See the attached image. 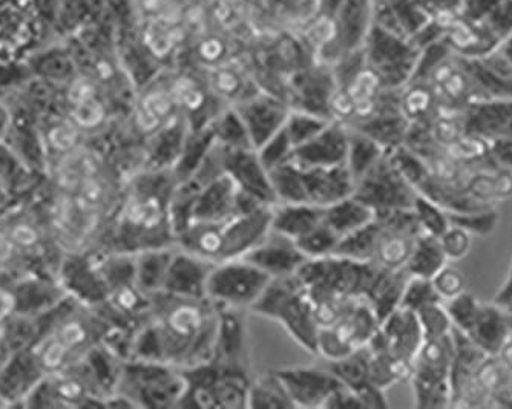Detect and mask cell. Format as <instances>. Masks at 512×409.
<instances>
[{"mask_svg": "<svg viewBox=\"0 0 512 409\" xmlns=\"http://www.w3.org/2000/svg\"><path fill=\"white\" fill-rule=\"evenodd\" d=\"M148 322L154 330L161 360L189 368L212 360L217 342L218 308L209 299L155 295Z\"/></svg>", "mask_w": 512, "mask_h": 409, "instance_id": "cell-1", "label": "cell"}, {"mask_svg": "<svg viewBox=\"0 0 512 409\" xmlns=\"http://www.w3.org/2000/svg\"><path fill=\"white\" fill-rule=\"evenodd\" d=\"M272 207L247 210L220 223H191L175 236V246L212 264L243 258L269 233Z\"/></svg>", "mask_w": 512, "mask_h": 409, "instance_id": "cell-2", "label": "cell"}, {"mask_svg": "<svg viewBox=\"0 0 512 409\" xmlns=\"http://www.w3.org/2000/svg\"><path fill=\"white\" fill-rule=\"evenodd\" d=\"M178 180L172 171L148 169L137 180L123 209L126 227L135 233L134 253L175 246L171 204Z\"/></svg>", "mask_w": 512, "mask_h": 409, "instance_id": "cell-3", "label": "cell"}, {"mask_svg": "<svg viewBox=\"0 0 512 409\" xmlns=\"http://www.w3.org/2000/svg\"><path fill=\"white\" fill-rule=\"evenodd\" d=\"M250 311L278 322L302 350L312 354L318 351L321 328L316 321L312 299L298 273L270 279Z\"/></svg>", "mask_w": 512, "mask_h": 409, "instance_id": "cell-4", "label": "cell"}, {"mask_svg": "<svg viewBox=\"0 0 512 409\" xmlns=\"http://www.w3.org/2000/svg\"><path fill=\"white\" fill-rule=\"evenodd\" d=\"M181 371L186 390L178 408H247L249 370L209 360Z\"/></svg>", "mask_w": 512, "mask_h": 409, "instance_id": "cell-5", "label": "cell"}, {"mask_svg": "<svg viewBox=\"0 0 512 409\" xmlns=\"http://www.w3.org/2000/svg\"><path fill=\"white\" fill-rule=\"evenodd\" d=\"M453 356V333L445 338L425 339L414 357L410 379L416 408H450Z\"/></svg>", "mask_w": 512, "mask_h": 409, "instance_id": "cell-6", "label": "cell"}, {"mask_svg": "<svg viewBox=\"0 0 512 409\" xmlns=\"http://www.w3.org/2000/svg\"><path fill=\"white\" fill-rule=\"evenodd\" d=\"M379 327L381 319L367 299L356 298L332 325L319 330L316 356L329 362L355 353L373 341Z\"/></svg>", "mask_w": 512, "mask_h": 409, "instance_id": "cell-7", "label": "cell"}, {"mask_svg": "<svg viewBox=\"0 0 512 409\" xmlns=\"http://www.w3.org/2000/svg\"><path fill=\"white\" fill-rule=\"evenodd\" d=\"M128 377L129 391L123 397L140 408H178L186 390L181 368L163 360L135 359Z\"/></svg>", "mask_w": 512, "mask_h": 409, "instance_id": "cell-8", "label": "cell"}, {"mask_svg": "<svg viewBox=\"0 0 512 409\" xmlns=\"http://www.w3.org/2000/svg\"><path fill=\"white\" fill-rule=\"evenodd\" d=\"M270 279L244 258L218 262L209 276L206 298L218 307L252 310Z\"/></svg>", "mask_w": 512, "mask_h": 409, "instance_id": "cell-9", "label": "cell"}, {"mask_svg": "<svg viewBox=\"0 0 512 409\" xmlns=\"http://www.w3.org/2000/svg\"><path fill=\"white\" fill-rule=\"evenodd\" d=\"M54 30L43 0H0V53H17Z\"/></svg>", "mask_w": 512, "mask_h": 409, "instance_id": "cell-10", "label": "cell"}, {"mask_svg": "<svg viewBox=\"0 0 512 409\" xmlns=\"http://www.w3.org/2000/svg\"><path fill=\"white\" fill-rule=\"evenodd\" d=\"M353 195L376 213H382L411 209L417 192L399 174L387 154L356 181Z\"/></svg>", "mask_w": 512, "mask_h": 409, "instance_id": "cell-11", "label": "cell"}, {"mask_svg": "<svg viewBox=\"0 0 512 409\" xmlns=\"http://www.w3.org/2000/svg\"><path fill=\"white\" fill-rule=\"evenodd\" d=\"M376 223L378 241L371 262L382 269H405L417 236L422 233L413 210L376 213Z\"/></svg>", "mask_w": 512, "mask_h": 409, "instance_id": "cell-12", "label": "cell"}, {"mask_svg": "<svg viewBox=\"0 0 512 409\" xmlns=\"http://www.w3.org/2000/svg\"><path fill=\"white\" fill-rule=\"evenodd\" d=\"M260 206L263 204L246 197L234 180L226 172L221 171L201 184L192 204L189 224L220 223Z\"/></svg>", "mask_w": 512, "mask_h": 409, "instance_id": "cell-13", "label": "cell"}, {"mask_svg": "<svg viewBox=\"0 0 512 409\" xmlns=\"http://www.w3.org/2000/svg\"><path fill=\"white\" fill-rule=\"evenodd\" d=\"M275 371L283 380L295 408H325V403L342 385L325 364L279 368Z\"/></svg>", "mask_w": 512, "mask_h": 409, "instance_id": "cell-14", "label": "cell"}, {"mask_svg": "<svg viewBox=\"0 0 512 409\" xmlns=\"http://www.w3.org/2000/svg\"><path fill=\"white\" fill-rule=\"evenodd\" d=\"M465 132L485 141L488 151L512 144V99L477 100L463 111Z\"/></svg>", "mask_w": 512, "mask_h": 409, "instance_id": "cell-15", "label": "cell"}, {"mask_svg": "<svg viewBox=\"0 0 512 409\" xmlns=\"http://www.w3.org/2000/svg\"><path fill=\"white\" fill-rule=\"evenodd\" d=\"M223 169L246 197L263 206H275L276 198L270 174L256 149H223Z\"/></svg>", "mask_w": 512, "mask_h": 409, "instance_id": "cell-16", "label": "cell"}, {"mask_svg": "<svg viewBox=\"0 0 512 409\" xmlns=\"http://www.w3.org/2000/svg\"><path fill=\"white\" fill-rule=\"evenodd\" d=\"M424 333L414 311L398 308L382 319L381 327L370 344L387 351L396 359L413 364L417 351L424 344Z\"/></svg>", "mask_w": 512, "mask_h": 409, "instance_id": "cell-17", "label": "cell"}, {"mask_svg": "<svg viewBox=\"0 0 512 409\" xmlns=\"http://www.w3.org/2000/svg\"><path fill=\"white\" fill-rule=\"evenodd\" d=\"M215 264L175 246L163 292L184 299L206 298L207 282Z\"/></svg>", "mask_w": 512, "mask_h": 409, "instance_id": "cell-18", "label": "cell"}, {"mask_svg": "<svg viewBox=\"0 0 512 409\" xmlns=\"http://www.w3.org/2000/svg\"><path fill=\"white\" fill-rule=\"evenodd\" d=\"M243 258L270 278L298 273L307 261L295 239L287 238L272 229Z\"/></svg>", "mask_w": 512, "mask_h": 409, "instance_id": "cell-19", "label": "cell"}, {"mask_svg": "<svg viewBox=\"0 0 512 409\" xmlns=\"http://www.w3.org/2000/svg\"><path fill=\"white\" fill-rule=\"evenodd\" d=\"M217 342L212 360L249 370L246 315L241 308L218 307Z\"/></svg>", "mask_w": 512, "mask_h": 409, "instance_id": "cell-20", "label": "cell"}, {"mask_svg": "<svg viewBox=\"0 0 512 409\" xmlns=\"http://www.w3.org/2000/svg\"><path fill=\"white\" fill-rule=\"evenodd\" d=\"M347 126L332 122L315 138L295 149L292 161L302 169L341 166L347 160Z\"/></svg>", "mask_w": 512, "mask_h": 409, "instance_id": "cell-21", "label": "cell"}, {"mask_svg": "<svg viewBox=\"0 0 512 409\" xmlns=\"http://www.w3.org/2000/svg\"><path fill=\"white\" fill-rule=\"evenodd\" d=\"M302 180L306 187L307 201L316 206H330L352 197L355 192V180L345 164L302 169Z\"/></svg>", "mask_w": 512, "mask_h": 409, "instance_id": "cell-22", "label": "cell"}, {"mask_svg": "<svg viewBox=\"0 0 512 409\" xmlns=\"http://www.w3.org/2000/svg\"><path fill=\"white\" fill-rule=\"evenodd\" d=\"M511 334L508 311L493 301L482 302L479 315L467 336L486 356H499Z\"/></svg>", "mask_w": 512, "mask_h": 409, "instance_id": "cell-23", "label": "cell"}, {"mask_svg": "<svg viewBox=\"0 0 512 409\" xmlns=\"http://www.w3.org/2000/svg\"><path fill=\"white\" fill-rule=\"evenodd\" d=\"M189 129L191 126L186 122V118L178 115L168 125L163 126L160 131L149 137L148 148H146L148 169L172 171L180 158L181 151H183Z\"/></svg>", "mask_w": 512, "mask_h": 409, "instance_id": "cell-24", "label": "cell"}, {"mask_svg": "<svg viewBox=\"0 0 512 409\" xmlns=\"http://www.w3.org/2000/svg\"><path fill=\"white\" fill-rule=\"evenodd\" d=\"M324 209L312 203H276L270 229L298 241L324 223Z\"/></svg>", "mask_w": 512, "mask_h": 409, "instance_id": "cell-25", "label": "cell"}, {"mask_svg": "<svg viewBox=\"0 0 512 409\" xmlns=\"http://www.w3.org/2000/svg\"><path fill=\"white\" fill-rule=\"evenodd\" d=\"M410 273L405 269H382L379 267L375 279L368 287L364 299L376 311L379 319H385L394 310L401 308L402 296Z\"/></svg>", "mask_w": 512, "mask_h": 409, "instance_id": "cell-26", "label": "cell"}, {"mask_svg": "<svg viewBox=\"0 0 512 409\" xmlns=\"http://www.w3.org/2000/svg\"><path fill=\"white\" fill-rule=\"evenodd\" d=\"M174 250L175 246L155 247V249L134 253L135 285L145 295L154 298L155 295L163 292Z\"/></svg>", "mask_w": 512, "mask_h": 409, "instance_id": "cell-27", "label": "cell"}, {"mask_svg": "<svg viewBox=\"0 0 512 409\" xmlns=\"http://www.w3.org/2000/svg\"><path fill=\"white\" fill-rule=\"evenodd\" d=\"M375 216V210L352 195V197L344 198L338 203L325 207L324 224L330 227L342 241L370 224L375 220Z\"/></svg>", "mask_w": 512, "mask_h": 409, "instance_id": "cell-28", "label": "cell"}, {"mask_svg": "<svg viewBox=\"0 0 512 409\" xmlns=\"http://www.w3.org/2000/svg\"><path fill=\"white\" fill-rule=\"evenodd\" d=\"M352 129L368 135L376 143L381 144L385 151L391 152L407 143L410 123L401 111H387L378 112Z\"/></svg>", "mask_w": 512, "mask_h": 409, "instance_id": "cell-29", "label": "cell"}, {"mask_svg": "<svg viewBox=\"0 0 512 409\" xmlns=\"http://www.w3.org/2000/svg\"><path fill=\"white\" fill-rule=\"evenodd\" d=\"M247 408H295L283 380L275 370L252 376L247 396Z\"/></svg>", "mask_w": 512, "mask_h": 409, "instance_id": "cell-30", "label": "cell"}, {"mask_svg": "<svg viewBox=\"0 0 512 409\" xmlns=\"http://www.w3.org/2000/svg\"><path fill=\"white\" fill-rule=\"evenodd\" d=\"M240 115L255 149L260 148L264 141L281 131L289 117L284 109L263 105L247 106Z\"/></svg>", "mask_w": 512, "mask_h": 409, "instance_id": "cell-31", "label": "cell"}, {"mask_svg": "<svg viewBox=\"0 0 512 409\" xmlns=\"http://www.w3.org/2000/svg\"><path fill=\"white\" fill-rule=\"evenodd\" d=\"M348 131H350V134H348L345 166H347L356 183L359 178L364 177L370 171L371 167L376 166L388 152L368 135L352 128H348Z\"/></svg>", "mask_w": 512, "mask_h": 409, "instance_id": "cell-32", "label": "cell"}, {"mask_svg": "<svg viewBox=\"0 0 512 409\" xmlns=\"http://www.w3.org/2000/svg\"><path fill=\"white\" fill-rule=\"evenodd\" d=\"M447 262L448 259L440 246L439 238L421 233L417 236L405 270L410 273V276L431 279Z\"/></svg>", "mask_w": 512, "mask_h": 409, "instance_id": "cell-33", "label": "cell"}, {"mask_svg": "<svg viewBox=\"0 0 512 409\" xmlns=\"http://www.w3.org/2000/svg\"><path fill=\"white\" fill-rule=\"evenodd\" d=\"M269 174L276 203H309L302 180V169L298 164L289 161L283 166L276 167Z\"/></svg>", "mask_w": 512, "mask_h": 409, "instance_id": "cell-34", "label": "cell"}, {"mask_svg": "<svg viewBox=\"0 0 512 409\" xmlns=\"http://www.w3.org/2000/svg\"><path fill=\"white\" fill-rule=\"evenodd\" d=\"M440 105L430 85H417L405 92L401 99V112L410 125L430 122Z\"/></svg>", "mask_w": 512, "mask_h": 409, "instance_id": "cell-35", "label": "cell"}, {"mask_svg": "<svg viewBox=\"0 0 512 409\" xmlns=\"http://www.w3.org/2000/svg\"><path fill=\"white\" fill-rule=\"evenodd\" d=\"M325 365L345 387L355 388L362 383L371 382L368 345L341 359L329 360Z\"/></svg>", "mask_w": 512, "mask_h": 409, "instance_id": "cell-36", "label": "cell"}, {"mask_svg": "<svg viewBox=\"0 0 512 409\" xmlns=\"http://www.w3.org/2000/svg\"><path fill=\"white\" fill-rule=\"evenodd\" d=\"M211 129L215 143L226 151L253 148L252 140H250L249 132H247L240 112H229V114L221 115L211 123Z\"/></svg>", "mask_w": 512, "mask_h": 409, "instance_id": "cell-37", "label": "cell"}, {"mask_svg": "<svg viewBox=\"0 0 512 409\" xmlns=\"http://www.w3.org/2000/svg\"><path fill=\"white\" fill-rule=\"evenodd\" d=\"M388 157L394 167L398 169L399 174L407 180L410 186L414 187L416 192H419L430 180V167H428L427 160L405 144L401 148L388 152Z\"/></svg>", "mask_w": 512, "mask_h": 409, "instance_id": "cell-38", "label": "cell"}, {"mask_svg": "<svg viewBox=\"0 0 512 409\" xmlns=\"http://www.w3.org/2000/svg\"><path fill=\"white\" fill-rule=\"evenodd\" d=\"M411 210H413L414 218L419 224V229L425 235L439 238L451 224L448 210L436 201L431 200V198L425 197V195H416Z\"/></svg>", "mask_w": 512, "mask_h": 409, "instance_id": "cell-39", "label": "cell"}, {"mask_svg": "<svg viewBox=\"0 0 512 409\" xmlns=\"http://www.w3.org/2000/svg\"><path fill=\"white\" fill-rule=\"evenodd\" d=\"M330 123H332V120L327 115L298 112V114H289L284 129H286L287 135H289L296 149L315 138Z\"/></svg>", "mask_w": 512, "mask_h": 409, "instance_id": "cell-40", "label": "cell"}, {"mask_svg": "<svg viewBox=\"0 0 512 409\" xmlns=\"http://www.w3.org/2000/svg\"><path fill=\"white\" fill-rule=\"evenodd\" d=\"M424 339H439L450 336L454 327L444 301L433 302L416 311Z\"/></svg>", "mask_w": 512, "mask_h": 409, "instance_id": "cell-41", "label": "cell"}, {"mask_svg": "<svg viewBox=\"0 0 512 409\" xmlns=\"http://www.w3.org/2000/svg\"><path fill=\"white\" fill-rule=\"evenodd\" d=\"M450 221L463 227L474 236H488L496 230L500 221L496 207L468 210V212H448Z\"/></svg>", "mask_w": 512, "mask_h": 409, "instance_id": "cell-42", "label": "cell"}, {"mask_svg": "<svg viewBox=\"0 0 512 409\" xmlns=\"http://www.w3.org/2000/svg\"><path fill=\"white\" fill-rule=\"evenodd\" d=\"M339 243H341L339 236L324 223L319 224L312 232L296 241L307 259H319L335 255Z\"/></svg>", "mask_w": 512, "mask_h": 409, "instance_id": "cell-43", "label": "cell"}, {"mask_svg": "<svg viewBox=\"0 0 512 409\" xmlns=\"http://www.w3.org/2000/svg\"><path fill=\"white\" fill-rule=\"evenodd\" d=\"M256 152L260 155V160L263 161L267 171H273L276 167L283 166V164L292 161L293 154H295V146L292 140L287 135L286 129L276 132L269 140L264 141L260 148H256Z\"/></svg>", "mask_w": 512, "mask_h": 409, "instance_id": "cell-44", "label": "cell"}, {"mask_svg": "<svg viewBox=\"0 0 512 409\" xmlns=\"http://www.w3.org/2000/svg\"><path fill=\"white\" fill-rule=\"evenodd\" d=\"M445 307H447L448 315L453 322L454 330L467 334L479 315L482 301L473 293L463 292L462 295L445 302Z\"/></svg>", "mask_w": 512, "mask_h": 409, "instance_id": "cell-45", "label": "cell"}, {"mask_svg": "<svg viewBox=\"0 0 512 409\" xmlns=\"http://www.w3.org/2000/svg\"><path fill=\"white\" fill-rule=\"evenodd\" d=\"M442 301L433 281L428 278H419V276H410L407 285H405L404 296H402L401 307L405 310H421L425 305L433 302Z\"/></svg>", "mask_w": 512, "mask_h": 409, "instance_id": "cell-46", "label": "cell"}, {"mask_svg": "<svg viewBox=\"0 0 512 409\" xmlns=\"http://www.w3.org/2000/svg\"><path fill=\"white\" fill-rule=\"evenodd\" d=\"M440 246L450 262H459L467 258L473 249L474 235L457 224L451 223L439 236Z\"/></svg>", "mask_w": 512, "mask_h": 409, "instance_id": "cell-47", "label": "cell"}, {"mask_svg": "<svg viewBox=\"0 0 512 409\" xmlns=\"http://www.w3.org/2000/svg\"><path fill=\"white\" fill-rule=\"evenodd\" d=\"M434 287H436L437 293H439L440 299L447 302L456 296L462 295L463 292H467V278L465 273L454 264V262L448 261L436 275L431 278Z\"/></svg>", "mask_w": 512, "mask_h": 409, "instance_id": "cell-48", "label": "cell"}, {"mask_svg": "<svg viewBox=\"0 0 512 409\" xmlns=\"http://www.w3.org/2000/svg\"><path fill=\"white\" fill-rule=\"evenodd\" d=\"M178 109L198 112L204 105V95L191 79H180L171 88Z\"/></svg>", "mask_w": 512, "mask_h": 409, "instance_id": "cell-49", "label": "cell"}, {"mask_svg": "<svg viewBox=\"0 0 512 409\" xmlns=\"http://www.w3.org/2000/svg\"><path fill=\"white\" fill-rule=\"evenodd\" d=\"M74 117L83 128H94V126L100 125L105 117V109H103L102 103L97 102L96 97H92L79 105H74Z\"/></svg>", "mask_w": 512, "mask_h": 409, "instance_id": "cell-50", "label": "cell"}, {"mask_svg": "<svg viewBox=\"0 0 512 409\" xmlns=\"http://www.w3.org/2000/svg\"><path fill=\"white\" fill-rule=\"evenodd\" d=\"M76 131L71 126H60L51 132V141L57 149H69L76 141Z\"/></svg>", "mask_w": 512, "mask_h": 409, "instance_id": "cell-51", "label": "cell"}, {"mask_svg": "<svg viewBox=\"0 0 512 409\" xmlns=\"http://www.w3.org/2000/svg\"><path fill=\"white\" fill-rule=\"evenodd\" d=\"M215 85H217L218 91L223 92V94L232 95L240 88V80H238V77L232 74V72L221 71L218 72Z\"/></svg>", "mask_w": 512, "mask_h": 409, "instance_id": "cell-52", "label": "cell"}, {"mask_svg": "<svg viewBox=\"0 0 512 409\" xmlns=\"http://www.w3.org/2000/svg\"><path fill=\"white\" fill-rule=\"evenodd\" d=\"M85 339V330L79 324H71L63 330L62 344L65 347L80 344Z\"/></svg>", "mask_w": 512, "mask_h": 409, "instance_id": "cell-53", "label": "cell"}, {"mask_svg": "<svg viewBox=\"0 0 512 409\" xmlns=\"http://www.w3.org/2000/svg\"><path fill=\"white\" fill-rule=\"evenodd\" d=\"M223 53V46L218 40H207L201 45V56L206 60H217Z\"/></svg>", "mask_w": 512, "mask_h": 409, "instance_id": "cell-54", "label": "cell"}, {"mask_svg": "<svg viewBox=\"0 0 512 409\" xmlns=\"http://www.w3.org/2000/svg\"><path fill=\"white\" fill-rule=\"evenodd\" d=\"M66 347L59 342V344H54L53 347L48 348L45 354V364L48 367H57V365L62 362L63 354H65Z\"/></svg>", "mask_w": 512, "mask_h": 409, "instance_id": "cell-55", "label": "cell"}, {"mask_svg": "<svg viewBox=\"0 0 512 409\" xmlns=\"http://www.w3.org/2000/svg\"><path fill=\"white\" fill-rule=\"evenodd\" d=\"M14 239L19 241L20 244H31L36 241V233L30 227H19L14 230Z\"/></svg>", "mask_w": 512, "mask_h": 409, "instance_id": "cell-56", "label": "cell"}, {"mask_svg": "<svg viewBox=\"0 0 512 409\" xmlns=\"http://www.w3.org/2000/svg\"><path fill=\"white\" fill-rule=\"evenodd\" d=\"M335 34V30H333L332 23L324 22L319 23L318 28H316V36H318L319 40H330Z\"/></svg>", "mask_w": 512, "mask_h": 409, "instance_id": "cell-57", "label": "cell"}, {"mask_svg": "<svg viewBox=\"0 0 512 409\" xmlns=\"http://www.w3.org/2000/svg\"><path fill=\"white\" fill-rule=\"evenodd\" d=\"M500 53L503 54V57H505L506 62H508V65L511 66L512 69V33L509 34L508 37H506L505 40H503L502 43L499 45Z\"/></svg>", "mask_w": 512, "mask_h": 409, "instance_id": "cell-58", "label": "cell"}, {"mask_svg": "<svg viewBox=\"0 0 512 409\" xmlns=\"http://www.w3.org/2000/svg\"><path fill=\"white\" fill-rule=\"evenodd\" d=\"M499 357L503 364H505L509 370H512V334L511 338H509L508 342H506L505 347H503L502 351H500Z\"/></svg>", "mask_w": 512, "mask_h": 409, "instance_id": "cell-59", "label": "cell"}, {"mask_svg": "<svg viewBox=\"0 0 512 409\" xmlns=\"http://www.w3.org/2000/svg\"><path fill=\"white\" fill-rule=\"evenodd\" d=\"M60 391H62V394L65 397H76L80 394L79 385H76V383H66L65 387Z\"/></svg>", "mask_w": 512, "mask_h": 409, "instance_id": "cell-60", "label": "cell"}, {"mask_svg": "<svg viewBox=\"0 0 512 409\" xmlns=\"http://www.w3.org/2000/svg\"><path fill=\"white\" fill-rule=\"evenodd\" d=\"M503 308H505V310L508 311V313H512V298L509 299L508 302H506L505 307Z\"/></svg>", "mask_w": 512, "mask_h": 409, "instance_id": "cell-61", "label": "cell"}, {"mask_svg": "<svg viewBox=\"0 0 512 409\" xmlns=\"http://www.w3.org/2000/svg\"><path fill=\"white\" fill-rule=\"evenodd\" d=\"M509 318V327H511V333H512V313H508Z\"/></svg>", "mask_w": 512, "mask_h": 409, "instance_id": "cell-62", "label": "cell"}]
</instances>
